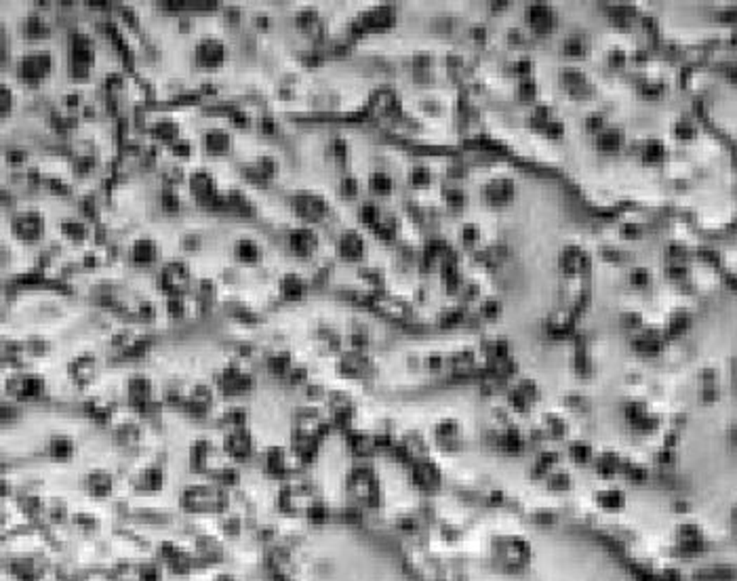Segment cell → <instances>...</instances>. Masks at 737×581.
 <instances>
[{"label": "cell", "mask_w": 737, "mask_h": 581, "mask_svg": "<svg viewBox=\"0 0 737 581\" xmlns=\"http://www.w3.org/2000/svg\"><path fill=\"white\" fill-rule=\"evenodd\" d=\"M95 59H97L95 40L83 30H72L68 34V61H66L68 76L72 80H87L95 68Z\"/></svg>", "instance_id": "6da1fadb"}, {"label": "cell", "mask_w": 737, "mask_h": 581, "mask_svg": "<svg viewBox=\"0 0 737 581\" xmlns=\"http://www.w3.org/2000/svg\"><path fill=\"white\" fill-rule=\"evenodd\" d=\"M55 70V57L49 49H30L15 63L13 74L25 87H40Z\"/></svg>", "instance_id": "7a4b0ae2"}, {"label": "cell", "mask_w": 737, "mask_h": 581, "mask_svg": "<svg viewBox=\"0 0 737 581\" xmlns=\"http://www.w3.org/2000/svg\"><path fill=\"white\" fill-rule=\"evenodd\" d=\"M188 192L190 196L194 198V202L207 211H228V204H226V194L219 192V185H217V179L215 175L209 171V169H196L188 175Z\"/></svg>", "instance_id": "3957f363"}, {"label": "cell", "mask_w": 737, "mask_h": 581, "mask_svg": "<svg viewBox=\"0 0 737 581\" xmlns=\"http://www.w3.org/2000/svg\"><path fill=\"white\" fill-rule=\"evenodd\" d=\"M8 230L17 243L38 245L47 234V219L34 207L19 209V211H13V215L8 219Z\"/></svg>", "instance_id": "277c9868"}, {"label": "cell", "mask_w": 737, "mask_h": 581, "mask_svg": "<svg viewBox=\"0 0 737 581\" xmlns=\"http://www.w3.org/2000/svg\"><path fill=\"white\" fill-rule=\"evenodd\" d=\"M289 207L295 215L301 219V224L305 226H320L331 217V204L329 200L318 194V192H310V190H301L289 196Z\"/></svg>", "instance_id": "5b68a950"}, {"label": "cell", "mask_w": 737, "mask_h": 581, "mask_svg": "<svg viewBox=\"0 0 737 581\" xmlns=\"http://www.w3.org/2000/svg\"><path fill=\"white\" fill-rule=\"evenodd\" d=\"M228 53H230L228 44L219 36L207 34L194 42L192 59H194L196 68H200L202 72H215L228 61Z\"/></svg>", "instance_id": "8992f818"}, {"label": "cell", "mask_w": 737, "mask_h": 581, "mask_svg": "<svg viewBox=\"0 0 737 581\" xmlns=\"http://www.w3.org/2000/svg\"><path fill=\"white\" fill-rule=\"evenodd\" d=\"M158 287L166 297H185V293L192 289L190 266L181 259H169L160 268Z\"/></svg>", "instance_id": "52a82bcc"}, {"label": "cell", "mask_w": 737, "mask_h": 581, "mask_svg": "<svg viewBox=\"0 0 737 581\" xmlns=\"http://www.w3.org/2000/svg\"><path fill=\"white\" fill-rule=\"evenodd\" d=\"M285 247H287V251L293 255L295 259L310 262L318 253L320 236H318L316 228L301 224V226L289 228L285 232Z\"/></svg>", "instance_id": "ba28073f"}, {"label": "cell", "mask_w": 737, "mask_h": 581, "mask_svg": "<svg viewBox=\"0 0 737 581\" xmlns=\"http://www.w3.org/2000/svg\"><path fill=\"white\" fill-rule=\"evenodd\" d=\"M200 147L211 158H226L234 149V135L226 127H209L200 135Z\"/></svg>", "instance_id": "9c48e42d"}, {"label": "cell", "mask_w": 737, "mask_h": 581, "mask_svg": "<svg viewBox=\"0 0 737 581\" xmlns=\"http://www.w3.org/2000/svg\"><path fill=\"white\" fill-rule=\"evenodd\" d=\"M127 259L133 268L138 270H147L152 266L158 264L160 259V247L154 238L150 236H140L135 238L131 245H129V251H127Z\"/></svg>", "instance_id": "30bf717a"}, {"label": "cell", "mask_w": 737, "mask_h": 581, "mask_svg": "<svg viewBox=\"0 0 737 581\" xmlns=\"http://www.w3.org/2000/svg\"><path fill=\"white\" fill-rule=\"evenodd\" d=\"M335 255L346 264H358L367 255V243L356 230H343L335 240Z\"/></svg>", "instance_id": "8fae6325"}, {"label": "cell", "mask_w": 737, "mask_h": 581, "mask_svg": "<svg viewBox=\"0 0 737 581\" xmlns=\"http://www.w3.org/2000/svg\"><path fill=\"white\" fill-rule=\"evenodd\" d=\"M6 390L17 400H36V398L42 396L44 384L36 375L17 373V375H11V379H6Z\"/></svg>", "instance_id": "7c38bea8"}, {"label": "cell", "mask_w": 737, "mask_h": 581, "mask_svg": "<svg viewBox=\"0 0 737 581\" xmlns=\"http://www.w3.org/2000/svg\"><path fill=\"white\" fill-rule=\"evenodd\" d=\"M255 451V440L253 434L247 428H238V430H230L226 438H224V453L234 459V461H247L251 459Z\"/></svg>", "instance_id": "4fadbf2b"}, {"label": "cell", "mask_w": 737, "mask_h": 581, "mask_svg": "<svg viewBox=\"0 0 737 581\" xmlns=\"http://www.w3.org/2000/svg\"><path fill=\"white\" fill-rule=\"evenodd\" d=\"M232 257L238 266L245 268H257L264 262V247L249 236L236 238L232 245Z\"/></svg>", "instance_id": "5bb4252c"}, {"label": "cell", "mask_w": 737, "mask_h": 581, "mask_svg": "<svg viewBox=\"0 0 737 581\" xmlns=\"http://www.w3.org/2000/svg\"><path fill=\"white\" fill-rule=\"evenodd\" d=\"M279 169H281V164L274 156H260V158H253L251 162L245 164V177L253 183L266 185L272 179H276Z\"/></svg>", "instance_id": "9a60e30c"}, {"label": "cell", "mask_w": 737, "mask_h": 581, "mask_svg": "<svg viewBox=\"0 0 737 581\" xmlns=\"http://www.w3.org/2000/svg\"><path fill=\"white\" fill-rule=\"evenodd\" d=\"M127 394H129V403L138 411H147L152 400H154V386H152L150 377H146V375H133L129 379Z\"/></svg>", "instance_id": "2e32d148"}, {"label": "cell", "mask_w": 737, "mask_h": 581, "mask_svg": "<svg viewBox=\"0 0 737 581\" xmlns=\"http://www.w3.org/2000/svg\"><path fill=\"white\" fill-rule=\"evenodd\" d=\"M51 30H53L51 21L42 13H38V11L28 13L25 19L21 21V36L25 40H30V42H40V40L49 38Z\"/></svg>", "instance_id": "e0dca14e"}, {"label": "cell", "mask_w": 737, "mask_h": 581, "mask_svg": "<svg viewBox=\"0 0 737 581\" xmlns=\"http://www.w3.org/2000/svg\"><path fill=\"white\" fill-rule=\"evenodd\" d=\"M279 295L281 299L289 301V303H297L301 301L305 295H307V283L303 276L295 274V272H289L285 276H281L279 281Z\"/></svg>", "instance_id": "ac0fdd59"}, {"label": "cell", "mask_w": 737, "mask_h": 581, "mask_svg": "<svg viewBox=\"0 0 737 581\" xmlns=\"http://www.w3.org/2000/svg\"><path fill=\"white\" fill-rule=\"evenodd\" d=\"M68 373H70V377H72L76 384H80V386L91 384V381L95 379V373H97V360H95L91 354H83V356H78L76 360L70 362Z\"/></svg>", "instance_id": "d6986e66"}, {"label": "cell", "mask_w": 737, "mask_h": 581, "mask_svg": "<svg viewBox=\"0 0 737 581\" xmlns=\"http://www.w3.org/2000/svg\"><path fill=\"white\" fill-rule=\"evenodd\" d=\"M150 135H152L154 142L166 145V147L183 137V135H181L179 123H175L173 118H160V121H156V123L150 127Z\"/></svg>", "instance_id": "ffe728a7"}, {"label": "cell", "mask_w": 737, "mask_h": 581, "mask_svg": "<svg viewBox=\"0 0 737 581\" xmlns=\"http://www.w3.org/2000/svg\"><path fill=\"white\" fill-rule=\"evenodd\" d=\"M47 455L55 461H68L74 455V442L70 436H51L47 442Z\"/></svg>", "instance_id": "44dd1931"}, {"label": "cell", "mask_w": 737, "mask_h": 581, "mask_svg": "<svg viewBox=\"0 0 737 581\" xmlns=\"http://www.w3.org/2000/svg\"><path fill=\"white\" fill-rule=\"evenodd\" d=\"M226 204H228V213L240 215V217H251L255 215V207L251 202V198L240 192V190H232L226 194Z\"/></svg>", "instance_id": "7402d4cb"}, {"label": "cell", "mask_w": 737, "mask_h": 581, "mask_svg": "<svg viewBox=\"0 0 737 581\" xmlns=\"http://www.w3.org/2000/svg\"><path fill=\"white\" fill-rule=\"evenodd\" d=\"M59 232L68 243H85L89 238V226L83 219L76 217H68L59 224Z\"/></svg>", "instance_id": "603a6c76"}, {"label": "cell", "mask_w": 737, "mask_h": 581, "mask_svg": "<svg viewBox=\"0 0 737 581\" xmlns=\"http://www.w3.org/2000/svg\"><path fill=\"white\" fill-rule=\"evenodd\" d=\"M264 470L270 474V476H285L287 470H289V463H287V455L281 446H274L270 451H266L264 455Z\"/></svg>", "instance_id": "cb8c5ba5"}, {"label": "cell", "mask_w": 737, "mask_h": 581, "mask_svg": "<svg viewBox=\"0 0 737 581\" xmlns=\"http://www.w3.org/2000/svg\"><path fill=\"white\" fill-rule=\"evenodd\" d=\"M293 367V358H291V354L285 352V350L272 352V354L266 358V369H268V373L274 375V377H287L289 371H291Z\"/></svg>", "instance_id": "d4e9b609"}, {"label": "cell", "mask_w": 737, "mask_h": 581, "mask_svg": "<svg viewBox=\"0 0 737 581\" xmlns=\"http://www.w3.org/2000/svg\"><path fill=\"white\" fill-rule=\"evenodd\" d=\"M213 453H215L213 442H209V440H198V442H194L192 453H190L192 467H194V470H207V467L211 465Z\"/></svg>", "instance_id": "484cf974"}, {"label": "cell", "mask_w": 737, "mask_h": 581, "mask_svg": "<svg viewBox=\"0 0 737 581\" xmlns=\"http://www.w3.org/2000/svg\"><path fill=\"white\" fill-rule=\"evenodd\" d=\"M369 192L375 194V196H390L392 190H394V179L384 173V171H375L369 175Z\"/></svg>", "instance_id": "4316f807"}, {"label": "cell", "mask_w": 737, "mask_h": 581, "mask_svg": "<svg viewBox=\"0 0 737 581\" xmlns=\"http://www.w3.org/2000/svg\"><path fill=\"white\" fill-rule=\"evenodd\" d=\"M87 487H89V491L93 493V495H108L110 493V489H112V476L110 474H106V472H91L89 476H87Z\"/></svg>", "instance_id": "83f0119b"}, {"label": "cell", "mask_w": 737, "mask_h": 581, "mask_svg": "<svg viewBox=\"0 0 737 581\" xmlns=\"http://www.w3.org/2000/svg\"><path fill=\"white\" fill-rule=\"evenodd\" d=\"M160 209H162V213H166V215H175V213L181 211V200H179V196H177L175 190L164 188V190L160 192Z\"/></svg>", "instance_id": "f1b7e54d"}, {"label": "cell", "mask_w": 737, "mask_h": 581, "mask_svg": "<svg viewBox=\"0 0 737 581\" xmlns=\"http://www.w3.org/2000/svg\"><path fill=\"white\" fill-rule=\"evenodd\" d=\"M162 181H164V185H166V188L175 190L179 183L188 181V175L183 173L181 164H171V166H166V169H164V173H162Z\"/></svg>", "instance_id": "f546056e"}, {"label": "cell", "mask_w": 737, "mask_h": 581, "mask_svg": "<svg viewBox=\"0 0 737 581\" xmlns=\"http://www.w3.org/2000/svg\"><path fill=\"white\" fill-rule=\"evenodd\" d=\"M360 185H358V179L354 175H343L337 183V192L343 196V198H356Z\"/></svg>", "instance_id": "4dcf8cb0"}, {"label": "cell", "mask_w": 737, "mask_h": 581, "mask_svg": "<svg viewBox=\"0 0 737 581\" xmlns=\"http://www.w3.org/2000/svg\"><path fill=\"white\" fill-rule=\"evenodd\" d=\"M13 110H15V93L6 82H2V87H0V114L8 116Z\"/></svg>", "instance_id": "1f68e13d"}, {"label": "cell", "mask_w": 737, "mask_h": 581, "mask_svg": "<svg viewBox=\"0 0 737 581\" xmlns=\"http://www.w3.org/2000/svg\"><path fill=\"white\" fill-rule=\"evenodd\" d=\"M169 152H171L177 160H185V158H190V156L194 154V144H192L190 140L181 137V140H177L173 145H169Z\"/></svg>", "instance_id": "d6a6232c"}, {"label": "cell", "mask_w": 737, "mask_h": 581, "mask_svg": "<svg viewBox=\"0 0 737 581\" xmlns=\"http://www.w3.org/2000/svg\"><path fill=\"white\" fill-rule=\"evenodd\" d=\"M185 312V297H166V314L171 318H183Z\"/></svg>", "instance_id": "836d02e7"}, {"label": "cell", "mask_w": 737, "mask_h": 581, "mask_svg": "<svg viewBox=\"0 0 737 581\" xmlns=\"http://www.w3.org/2000/svg\"><path fill=\"white\" fill-rule=\"evenodd\" d=\"M179 245H181V249H183V251L194 253V251H198V249H200L202 238H200V234H198V232H185V234L179 238Z\"/></svg>", "instance_id": "e575fe53"}, {"label": "cell", "mask_w": 737, "mask_h": 581, "mask_svg": "<svg viewBox=\"0 0 737 581\" xmlns=\"http://www.w3.org/2000/svg\"><path fill=\"white\" fill-rule=\"evenodd\" d=\"M285 379H287L291 386H303V384H305V369H303V367H293Z\"/></svg>", "instance_id": "d590c367"}, {"label": "cell", "mask_w": 737, "mask_h": 581, "mask_svg": "<svg viewBox=\"0 0 737 581\" xmlns=\"http://www.w3.org/2000/svg\"><path fill=\"white\" fill-rule=\"evenodd\" d=\"M262 131L268 133V135H274V133H279V127H276V123L272 118H264L262 121Z\"/></svg>", "instance_id": "8d00e7d4"}]
</instances>
